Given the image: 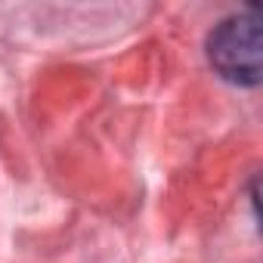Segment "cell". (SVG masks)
<instances>
[{"label": "cell", "instance_id": "obj_1", "mask_svg": "<svg viewBox=\"0 0 263 263\" xmlns=\"http://www.w3.org/2000/svg\"><path fill=\"white\" fill-rule=\"evenodd\" d=\"M214 71L238 87H254L263 78V25L254 13L220 22L208 37Z\"/></svg>", "mask_w": 263, "mask_h": 263}]
</instances>
